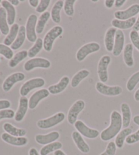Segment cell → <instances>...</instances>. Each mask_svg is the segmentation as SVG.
<instances>
[{
  "instance_id": "11",
  "label": "cell",
  "mask_w": 139,
  "mask_h": 155,
  "mask_svg": "<svg viewBox=\"0 0 139 155\" xmlns=\"http://www.w3.org/2000/svg\"><path fill=\"white\" fill-rule=\"evenodd\" d=\"M84 107L85 102L83 100H78L73 104L68 111L67 120L69 124L71 125L75 124L77 122L78 115L84 110Z\"/></svg>"
},
{
  "instance_id": "3",
  "label": "cell",
  "mask_w": 139,
  "mask_h": 155,
  "mask_svg": "<svg viewBox=\"0 0 139 155\" xmlns=\"http://www.w3.org/2000/svg\"><path fill=\"white\" fill-rule=\"evenodd\" d=\"M65 118V114L63 112H58L48 118L38 120L37 122V126L40 129H48L59 124Z\"/></svg>"
},
{
  "instance_id": "31",
  "label": "cell",
  "mask_w": 139,
  "mask_h": 155,
  "mask_svg": "<svg viewBox=\"0 0 139 155\" xmlns=\"http://www.w3.org/2000/svg\"><path fill=\"white\" fill-rule=\"evenodd\" d=\"M0 31L3 35H8L9 34L10 28L8 23L6 11L3 7L0 8Z\"/></svg>"
},
{
  "instance_id": "33",
  "label": "cell",
  "mask_w": 139,
  "mask_h": 155,
  "mask_svg": "<svg viewBox=\"0 0 139 155\" xmlns=\"http://www.w3.org/2000/svg\"><path fill=\"white\" fill-rule=\"evenodd\" d=\"M90 74L89 71L86 70V69H83V70L79 71V72L75 74L73 77L71 81V85L73 87H76L79 85V84L81 83L82 80L86 78Z\"/></svg>"
},
{
  "instance_id": "21",
  "label": "cell",
  "mask_w": 139,
  "mask_h": 155,
  "mask_svg": "<svg viewBox=\"0 0 139 155\" xmlns=\"http://www.w3.org/2000/svg\"><path fill=\"white\" fill-rule=\"evenodd\" d=\"M117 31V29L111 27L107 30L105 36V45L106 50L109 52H112L113 50L114 42H115V37Z\"/></svg>"
},
{
  "instance_id": "49",
  "label": "cell",
  "mask_w": 139,
  "mask_h": 155,
  "mask_svg": "<svg viewBox=\"0 0 139 155\" xmlns=\"http://www.w3.org/2000/svg\"><path fill=\"white\" fill-rule=\"evenodd\" d=\"M29 155H40V154H39L36 148H31L29 151Z\"/></svg>"
},
{
  "instance_id": "18",
  "label": "cell",
  "mask_w": 139,
  "mask_h": 155,
  "mask_svg": "<svg viewBox=\"0 0 139 155\" xmlns=\"http://www.w3.org/2000/svg\"><path fill=\"white\" fill-rule=\"evenodd\" d=\"M60 137V134L58 131H52L48 134H39L36 136V141L40 145H47V144L55 142Z\"/></svg>"
},
{
  "instance_id": "12",
  "label": "cell",
  "mask_w": 139,
  "mask_h": 155,
  "mask_svg": "<svg viewBox=\"0 0 139 155\" xmlns=\"http://www.w3.org/2000/svg\"><path fill=\"white\" fill-rule=\"evenodd\" d=\"M138 14H139V4H134L125 10H117L114 13V17L116 19L125 21L134 17Z\"/></svg>"
},
{
  "instance_id": "35",
  "label": "cell",
  "mask_w": 139,
  "mask_h": 155,
  "mask_svg": "<svg viewBox=\"0 0 139 155\" xmlns=\"http://www.w3.org/2000/svg\"><path fill=\"white\" fill-rule=\"evenodd\" d=\"M28 56V51L26 50H22L18 52L13 56V58L10 60L8 66L10 68H14L17 66L20 61H23Z\"/></svg>"
},
{
  "instance_id": "55",
  "label": "cell",
  "mask_w": 139,
  "mask_h": 155,
  "mask_svg": "<svg viewBox=\"0 0 139 155\" xmlns=\"http://www.w3.org/2000/svg\"><path fill=\"white\" fill-rule=\"evenodd\" d=\"M92 2H97L98 0H92Z\"/></svg>"
},
{
  "instance_id": "50",
  "label": "cell",
  "mask_w": 139,
  "mask_h": 155,
  "mask_svg": "<svg viewBox=\"0 0 139 155\" xmlns=\"http://www.w3.org/2000/svg\"><path fill=\"white\" fill-rule=\"evenodd\" d=\"M133 30L136 31H139V14H138V18L136 19L134 25V27H133Z\"/></svg>"
},
{
  "instance_id": "43",
  "label": "cell",
  "mask_w": 139,
  "mask_h": 155,
  "mask_svg": "<svg viewBox=\"0 0 139 155\" xmlns=\"http://www.w3.org/2000/svg\"><path fill=\"white\" fill-rule=\"evenodd\" d=\"M50 4V0H41L39 4L36 8V11L38 13H44L48 8Z\"/></svg>"
},
{
  "instance_id": "2",
  "label": "cell",
  "mask_w": 139,
  "mask_h": 155,
  "mask_svg": "<svg viewBox=\"0 0 139 155\" xmlns=\"http://www.w3.org/2000/svg\"><path fill=\"white\" fill-rule=\"evenodd\" d=\"M63 32V29L61 26L57 25L48 31L44 38V49L47 52H50L53 48L55 40L58 38Z\"/></svg>"
},
{
  "instance_id": "39",
  "label": "cell",
  "mask_w": 139,
  "mask_h": 155,
  "mask_svg": "<svg viewBox=\"0 0 139 155\" xmlns=\"http://www.w3.org/2000/svg\"><path fill=\"white\" fill-rule=\"evenodd\" d=\"M0 55H4L7 60H10L14 56V53L11 48L5 45L0 44Z\"/></svg>"
},
{
  "instance_id": "46",
  "label": "cell",
  "mask_w": 139,
  "mask_h": 155,
  "mask_svg": "<svg viewBox=\"0 0 139 155\" xmlns=\"http://www.w3.org/2000/svg\"><path fill=\"white\" fill-rule=\"evenodd\" d=\"M125 2H126V0H116V1H115L114 6L115 7L117 8H121Z\"/></svg>"
},
{
  "instance_id": "34",
  "label": "cell",
  "mask_w": 139,
  "mask_h": 155,
  "mask_svg": "<svg viewBox=\"0 0 139 155\" xmlns=\"http://www.w3.org/2000/svg\"><path fill=\"white\" fill-rule=\"evenodd\" d=\"M62 147V143H60V141H55V142L47 144V145L42 147L40 150L39 154L40 155H48L51 152H54L58 150H60Z\"/></svg>"
},
{
  "instance_id": "28",
  "label": "cell",
  "mask_w": 139,
  "mask_h": 155,
  "mask_svg": "<svg viewBox=\"0 0 139 155\" xmlns=\"http://www.w3.org/2000/svg\"><path fill=\"white\" fill-rule=\"evenodd\" d=\"M124 61L125 65L128 67H132L134 64V61L133 58V45L128 43L125 45L124 49Z\"/></svg>"
},
{
  "instance_id": "47",
  "label": "cell",
  "mask_w": 139,
  "mask_h": 155,
  "mask_svg": "<svg viewBox=\"0 0 139 155\" xmlns=\"http://www.w3.org/2000/svg\"><path fill=\"white\" fill-rule=\"evenodd\" d=\"M115 4V0H106L105 2V5L107 8H111Z\"/></svg>"
},
{
  "instance_id": "29",
  "label": "cell",
  "mask_w": 139,
  "mask_h": 155,
  "mask_svg": "<svg viewBox=\"0 0 139 155\" xmlns=\"http://www.w3.org/2000/svg\"><path fill=\"white\" fill-rule=\"evenodd\" d=\"M19 28L20 27L17 23H14V25H12L11 28L10 29L9 34H8L7 36L4 40V45H6L8 47L11 46L13 42L15 41L16 38H17Z\"/></svg>"
},
{
  "instance_id": "17",
  "label": "cell",
  "mask_w": 139,
  "mask_h": 155,
  "mask_svg": "<svg viewBox=\"0 0 139 155\" xmlns=\"http://www.w3.org/2000/svg\"><path fill=\"white\" fill-rule=\"evenodd\" d=\"M29 108V100L25 97H21L19 99V105L15 114L14 120L16 122H21L24 119Z\"/></svg>"
},
{
  "instance_id": "25",
  "label": "cell",
  "mask_w": 139,
  "mask_h": 155,
  "mask_svg": "<svg viewBox=\"0 0 139 155\" xmlns=\"http://www.w3.org/2000/svg\"><path fill=\"white\" fill-rule=\"evenodd\" d=\"M64 4H65V2L63 1V0H58L52 7L50 15H51L53 22H54L55 23L58 24L60 22V12L64 7Z\"/></svg>"
},
{
  "instance_id": "36",
  "label": "cell",
  "mask_w": 139,
  "mask_h": 155,
  "mask_svg": "<svg viewBox=\"0 0 139 155\" xmlns=\"http://www.w3.org/2000/svg\"><path fill=\"white\" fill-rule=\"evenodd\" d=\"M44 47V42L41 38H38L37 39L36 42H35L33 46L29 49L28 51V56L30 58H33L34 57L38 54L40 51Z\"/></svg>"
},
{
  "instance_id": "41",
  "label": "cell",
  "mask_w": 139,
  "mask_h": 155,
  "mask_svg": "<svg viewBox=\"0 0 139 155\" xmlns=\"http://www.w3.org/2000/svg\"><path fill=\"white\" fill-rule=\"evenodd\" d=\"M130 38L134 47L139 51V34L136 31L132 30L130 33Z\"/></svg>"
},
{
  "instance_id": "9",
  "label": "cell",
  "mask_w": 139,
  "mask_h": 155,
  "mask_svg": "<svg viewBox=\"0 0 139 155\" xmlns=\"http://www.w3.org/2000/svg\"><path fill=\"white\" fill-rule=\"evenodd\" d=\"M74 127L80 134L88 139H96L100 135L98 130L88 127L82 120H77Z\"/></svg>"
},
{
  "instance_id": "53",
  "label": "cell",
  "mask_w": 139,
  "mask_h": 155,
  "mask_svg": "<svg viewBox=\"0 0 139 155\" xmlns=\"http://www.w3.org/2000/svg\"><path fill=\"white\" fill-rule=\"evenodd\" d=\"M9 2L12 5V6H18L20 3V1H18V0H10V1H9Z\"/></svg>"
},
{
  "instance_id": "51",
  "label": "cell",
  "mask_w": 139,
  "mask_h": 155,
  "mask_svg": "<svg viewBox=\"0 0 139 155\" xmlns=\"http://www.w3.org/2000/svg\"><path fill=\"white\" fill-rule=\"evenodd\" d=\"M134 97V100L136 102H139V88L135 92Z\"/></svg>"
},
{
  "instance_id": "57",
  "label": "cell",
  "mask_w": 139,
  "mask_h": 155,
  "mask_svg": "<svg viewBox=\"0 0 139 155\" xmlns=\"http://www.w3.org/2000/svg\"><path fill=\"white\" fill-rule=\"evenodd\" d=\"M0 35H1V31H0Z\"/></svg>"
},
{
  "instance_id": "26",
  "label": "cell",
  "mask_w": 139,
  "mask_h": 155,
  "mask_svg": "<svg viewBox=\"0 0 139 155\" xmlns=\"http://www.w3.org/2000/svg\"><path fill=\"white\" fill-rule=\"evenodd\" d=\"M3 129L6 133L14 137H25L26 134V130L25 129L17 128L8 122L4 123Z\"/></svg>"
},
{
  "instance_id": "54",
  "label": "cell",
  "mask_w": 139,
  "mask_h": 155,
  "mask_svg": "<svg viewBox=\"0 0 139 155\" xmlns=\"http://www.w3.org/2000/svg\"><path fill=\"white\" fill-rule=\"evenodd\" d=\"M54 155H66L65 152L61 150H58L55 151L54 152Z\"/></svg>"
},
{
  "instance_id": "22",
  "label": "cell",
  "mask_w": 139,
  "mask_h": 155,
  "mask_svg": "<svg viewBox=\"0 0 139 155\" xmlns=\"http://www.w3.org/2000/svg\"><path fill=\"white\" fill-rule=\"evenodd\" d=\"M2 6L6 10L7 14V20L8 23L9 25H13L14 24V21L16 19V16H17V12L14 6L10 3L9 1L4 0L2 2Z\"/></svg>"
},
{
  "instance_id": "42",
  "label": "cell",
  "mask_w": 139,
  "mask_h": 155,
  "mask_svg": "<svg viewBox=\"0 0 139 155\" xmlns=\"http://www.w3.org/2000/svg\"><path fill=\"white\" fill-rule=\"evenodd\" d=\"M15 112L10 109L0 111V120L3 119H12L15 116Z\"/></svg>"
},
{
  "instance_id": "30",
  "label": "cell",
  "mask_w": 139,
  "mask_h": 155,
  "mask_svg": "<svg viewBox=\"0 0 139 155\" xmlns=\"http://www.w3.org/2000/svg\"><path fill=\"white\" fill-rule=\"evenodd\" d=\"M132 129L131 128H126V129H124L120 131L118 135L116 136V140H115V143H116V146L119 148H122L124 146V141L126 140V138L130 135L132 134Z\"/></svg>"
},
{
  "instance_id": "37",
  "label": "cell",
  "mask_w": 139,
  "mask_h": 155,
  "mask_svg": "<svg viewBox=\"0 0 139 155\" xmlns=\"http://www.w3.org/2000/svg\"><path fill=\"white\" fill-rule=\"evenodd\" d=\"M139 83V71L134 73L132 76L130 77L126 84V88L128 91L132 92L134 90L135 87Z\"/></svg>"
},
{
  "instance_id": "44",
  "label": "cell",
  "mask_w": 139,
  "mask_h": 155,
  "mask_svg": "<svg viewBox=\"0 0 139 155\" xmlns=\"http://www.w3.org/2000/svg\"><path fill=\"white\" fill-rule=\"evenodd\" d=\"M139 141V129L135 133L130 135L125 140V142L128 144H134Z\"/></svg>"
},
{
  "instance_id": "48",
  "label": "cell",
  "mask_w": 139,
  "mask_h": 155,
  "mask_svg": "<svg viewBox=\"0 0 139 155\" xmlns=\"http://www.w3.org/2000/svg\"><path fill=\"white\" fill-rule=\"evenodd\" d=\"M39 0H29V3L30 4V6H31L33 8H37L38 6V5L39 4Z\"/></svg>"
},
{
  "instance_id": "7",
  "label": "cell",
  "mask_w": 139,
  "mask_h": 155,
  "mask_svg": "<svg viewBox=\"0 0 139 155\" xmlns=\"http://www.w3.org/2000/svg\"><path fill=\"white\" fill-rule=\"evenodd\" d=\"M37 22V17L34 14L29 15L26 23V38L31 42H36L37 41L36 25Z\"/></svg>"
},
{
  "instance_id": "1",
  "label": "cell",
  "mask_w": 139,
  "mask_h": 155,
  "mask_svg": "<svg viewBox=\"0 0 139 155\" xmlns=\"http://www.w3.org/2000/svg\"><path fill=\"white\" fill-rule=\"evenodd\" d=\"M122 127V117L118 111H113L111 114V122L109 127L100 133V139L104 141L111 140L120 132Z\"/></svg>"
},
{
  "instance_id": "40",
  "label": "cell",
  "mask_w": 139,
  "mask_h": 155,
  "mask_svg": "<svg viewBox=\"0 0 139 155\" xmlns=\"http://www.w3.org/2000/svg\"><path fill=\"white\" fill-rule=\"evenodd\" d=\"M117 146L113 141H110L107 146L106 150L100 155H115L116 152Z\"/></svg>"
},
{
  "instance_id": "56",
  "label": "cell",
  "mask_w": 139,
  "mask_h": 155,
  "mask_svg": "<svg viewBox=\"0 0 139 155\" xmlns=\"http://www.w3.org/2000/svg\"><path fill=\"white\" fill-rule=\"evenodd\" d=\"M2 1H1V0H0V4H2Z\"/></svg>"
},
{
  "instance_id": "20",
  "label": "cell",
  "mask_w": 139,
  "mask_h": 155,
  "mask_svg": "<svg viewBox=\"0 0 139 155\" xmlns=\"http://www.w3.org/2000/svg\"><path fill=\"white\" fill-rule=\"evenodd\" d=\"M69 81H70V79H69V77H63L58 84L50 85L48 87V91L50 94L56 95L63 92V91L66 89V87L68 86Z\"/></svg>"
},
{
  "instance_id": "10",
  "label": "cell",
  "mask_w": 139,
  "mask_h": 155,
  "mask_svg": "<svg viewBox=\"0 0 139 155\" xmlns=\"http://www.w3.org/2000/svg\"><path fill=\"white\" fill-rule=\"evenodd\" d=\"M51 66L50 61L47 59L42 58H32L26 61L24 64V69L26 71H31L36 68H49Z\"/></svg>"
},
{
  "instance_id": "27",
  "label": "cell",
  "mask_w": 139,
  "mask_h": 155,
  "mask_svg": "<svg viewBox=\"0 0 139 155\" xmlns=\"http://www.w3.org/2000/svg\"><path fill=\"white\" fill-rule=\"evenodd\" d=\"M26 29L25 27L23 25H21L19 28V31H18V36L16 38L15 41L13 42V44L11 45L12 50H17L23 46L24 42L25 41L26 39Z\"/></svg>"
},
{
  "instance_id": "32",
  "label": "cell",
  "mask_w": 139,
  "mask_h": 155,
  "mask_svg": "<svg viewBox=\"0 0 139 155\" xmlns=\"http://www.w3.org/2000/svg\"><path fill=\"white\" fill-rule=\"evenodd\" d=\"M51 17L49 12H45L40 15L37 22L36 25V33L37 34H41L44 30L45 24L48 21L50 17Z\"/></svg>"
},
{
  "instance_id": "6",
  "label": "cell",
  "mask_w": 139,
  "mask_h": 155,
  "mask_svg": "<svg viewBox=\"0 0 139 155\" xmlns=\"http://www.w3.org/2000/svg\"><path fill=\"white\" fill-rule=\"evenodd\" d=\"M96 90L100 94L107 96V97H116L121 94L123 92V89L121 86H119V85L109 86L100 81L96 84Z\"/></svg>"
},
{
  "instance_id": "4",
  "label": "cell",
  "mask_w": 139,
  "mask_h": 155,
  "mask_svg": "<svg viewBox=\"0 0 139 155\" xmlns=\"http://www.w3.org/2000/svg\"><path fill=\"white\" fill-rule=\"evenodd\" d=\"M111 58L109 55H105L100 58L98 64L97 74L100 82L105 84L108 80V66L111 63Z\"/></svg>"
},
{
  "instance_id": "45",
  "label": "cell",
  "mask_w": 139,
  "mask_h": 155,
  "mask_svg": "<svg viewBox=\"0 0 139 155\" xmlns=\"http://www.w3.org/2000/svg\"><path fill=\"white\" fill-rule=\"evenodd\" d=\"M11 103L8 100H0V111L10 107Z\"/></svg>"
},
{
  "instance_id": "13",
  "label": "cell",
  "mask_w": 139,
  "mask_h": 155,
  "mask_svg": "<svg viewBox=\"0 0 139 155\" xmlns=\"http://www.w3.org/2000/svg\"><path fill=\"white\" fill-rule=\"evenodd\" d=\"M25 79V74L23 73H20V72H17V73L10 74L4 80L3 84H2V89L6 92H9L15 84L22 81Z\"/></svg>"
},
{
  "instance_id": "8",
  "label": "cell",
  "mask_w": 139,
  "mask_h": 155,
  "mask_svg": "<svg viewBox=\"0 0 139 155\" xmlns=\"http://www.w3.org/2000/svg\"><path fill=\"white\" fill-rule=\"evenodd\" d=\"M100 49V45L97 43V42H93L85 44L77 51V52L76 53L77 60L79 61L84 60L88 55L92 54L93 53L98 51Z\"/></svg>"
},
{
  "instance_id": "38",
  "label": "cell",
  "mask_w": 139,
  "mask_h": 155,
  "mask_svg": "<svg viewBox=\"0 0 139 155\" xmlns=\"http://www.w3.org/2000/svg\"><path fill=\"white\" fill-rule=\"evenodd\" d=\"M76 3V0H66L64 4V10L65 14L69 17H72L74 15V4Z\"/></svg>"
},
{
  "instance_id": "52",
  "label": "cell",
  "mask_w": 139,
  "mask_h": 155,
  "mask_svg": "<svg viewBox=\"0 0 139 155\" xmlns=\"http://www.w3.org/2000/svg\"><path fill=\"white\" fill-rule=\"evenodd\" d=\"M133 122H134V124L139 126V115H136L133 117Z\"/></svg>"
},
{
  "instance_id": "24",
  "label": "cell",
  "mask_w": 139,
  "mask_h": 155,
  "mask_svg": "<svg viewBox=\"0 0 139 155\" xmlns=\"http://www.w3.org/2000/svg\"><path fill=\"white\" fill-rule=\"evenodd\" d=\"M136 21V18L135 17H133L130 19L122 21L118 19H115L112 20L111 21V25H113V28H117L121 30V29H128L131 28H133L134 25Z\"/></svg>"
},
{
  "instance_id": "59",
  "label": "cell",
  "mask_w": 139,
  "mask_h": 155,
  "mask_svg": "<svg viewBox=\"0 0 139 155\" xmlns=\"http://www.w3.org/2000/svg\"><path fill=\"white\" fill-rule=\"evenodd\" d=\"M0 59H1V58H0Z\"/></svg>"
},
{
  "instance_id": "23",
  "label": "cell",
  "mask_w": 139,
  "mask_h": 155,
  "mask_svg": "<svg viewBox=\"0 0 139 155\" xmlns=\"http://www.w3.org/2000/svg\"><path fill=\"white\" fill-rule=\"evenodd\" d=\"M122 117V127L124 129L128 128L130 126L131 118H132V113L129 105L128 103H123L121 105Z\"/></svg>"
},
{
  "instance_id": "15",
  "label": "cell",
  "mask_w": 139,
  "mask_h": 155,
  "mask_svg": "<svg viewBox=\"0 0 139 155\" xmlns=\"http://www.w3.org/2000/svg\"><path fill=\"white\" fill-rule=\"evenodd\" d=\"M2 140L4 142L14 146H24L28 143V139L25 137H14L7 133H2Z\"/></svg>"
},
{
  "instance_id": "14",
  "label": "cell",
  "mask_w": 139,
  "mask_h": 155,
  "mask_svg": "<svg viewBox=\"0 0 139 155\" xmlns=\"http://www.w3.org/2000/svg\"><path fill=\"white\" fill-rule=\"evenodd\" d=\"M50 92L47 89H41L36 91L31 96L29 100V108L31 109H34L38 105L40 101L48 97Z\"/></svg>"
},
{
  "instance_id": "5",
  "label": "cell",
  "mask_w": 139,
  "mask_h": 155,
  "mask_svg": "<svg viewBox=\"0 0 139 155\" xmlns=\"http://www.w3.org/2000/svg\"><path fill=\"white\" fill-rule=\"evenodd\" d=\"M45 85V80L40 77L33 78L28 80L27 81L24 83L20 89V94L21 97H26L31 90L36 88H39Z\"/></svg>"
},
{
  "instance_id": "19",
  "label": "cell",
  "mask_w": 139,
  "mask_h": 155,
  "mask_svg": "<svg viewBox=\"0 0 139 155\" xmlns=\"http://www.w3.org/2000/svg\"><path fill=\"white\" fill-rule=\"evenodd\" d=\"M72 139H73L74 143H76L77 148L82 153L87 154L90 152V146L85 142L82 135L78 131H73L72 133Z\"/></svg>"
},
{
  "instance_id": "16",
  "label": "cell",
  "mask_w": 139,
  "mask_h": 155,
  "mask_svg": "<svg viewBox=\"0 0 139 155\" xmlns=\"http://www.w3.org/2000/svg\"><path fill=\"white\" fill-rule=\"evenodd\" d=\"M125 43V36L124 32L120 29L117 30L116 34V37H115V42L113 50L112 53L114 56L117 57L119 56L122 51L124 50Z\"/></svg>"
},
{
  "instance_id": "58",
  "label": "cell",
  "mask_w": 139,
  "mask_h": 155,
  "mask_svg": "<svg viewBox=\"0 0 139 155\" xmlns=\"http://www.w3.org/2000/svg\"><path fill=\"white\" fill-rule=\"evenodd\" d=\"M138 34H139V31H138Z\"/></svg>"
}]
</instances>
